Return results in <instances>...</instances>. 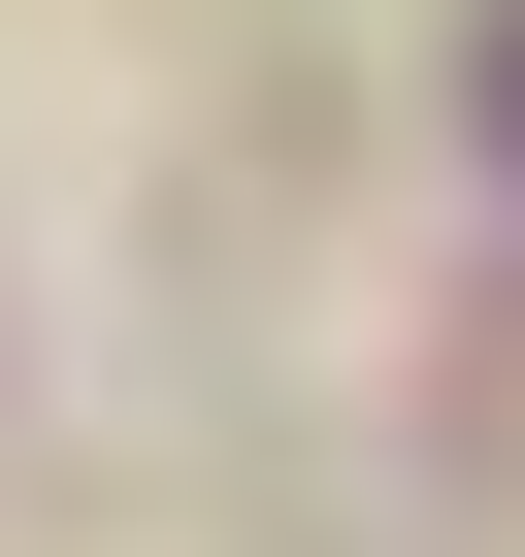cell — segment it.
I'll return each mask as SVG.
<instances>
[{
  "label": "cell",
  "mask_w": 525,
  "mask_h": 557,
  "mask_svg": "<svg viewBox=\"0 0 525 557\" xmlns=\"http://www.w3.org/2000/svg\"><path fill=\"white\" fill-rule=\"evenodd\" d=\"M492 132H525V34H492Z\"/></svg>",
  "instance_id": "6da1fadb"
}]
</instances>
